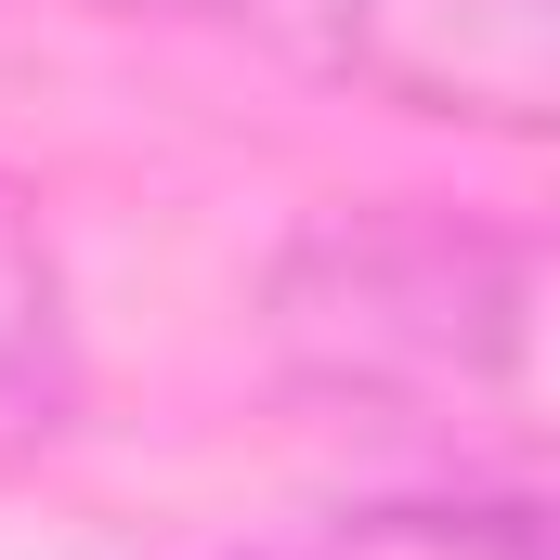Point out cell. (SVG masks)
Here are the masks:
<instances>
[{
  "label": "cell",
  "instance_id": "7a4b0ae2",
  "mask_svg": "<svg viewBox=\"0 0 560 560\" xmlns=\"http://www.w3.org/2000/svg\"><path fill=\"white\" fill-rule=\"evenodd\" d=\"M105 13L235 26L313 79H352L418 118H482V131H548L560 92V0H105Z\"/></svg>",
  "mask_w": 560,
  "mask_h": 560
},
{
  "label": "cell",
  "instance_id": "6da1fadb",
  "mask_svg": "<svg viewBox=\"0 0 560 560\" xmlns=\"http://www.w3.org/2000/svg\"><path fill=\"white\" fill-rule=\"evenodd\" d=\"M287 352L339 392H456L509 378L535 326V261L456 222H326L275 287Z\"/></svg>",
  "mask_w": 560,
  "mask_h": 560
}]
</instances>
